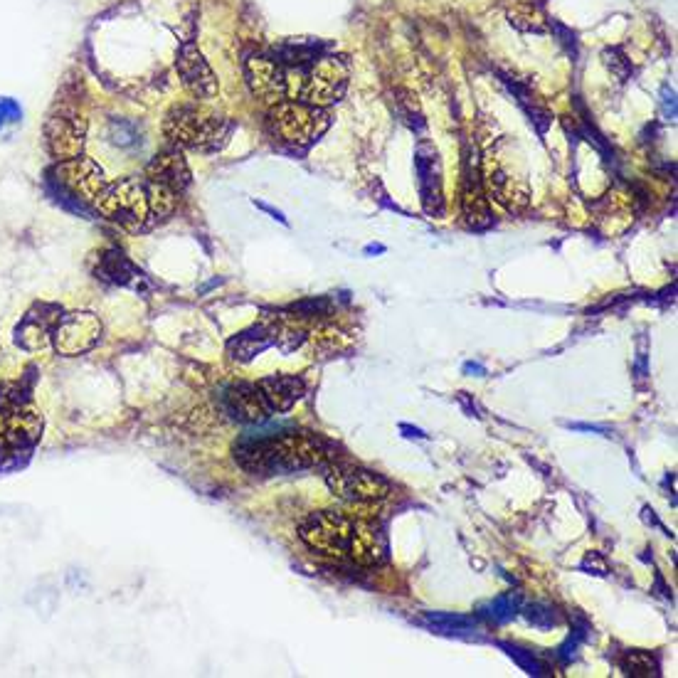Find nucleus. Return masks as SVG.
<instances>
[{"label": "nucleus", "instance_id": "nucleus-1", "mask_svg": "<svg viewBox=\"0 0 678 678\" xmlns=\"http://www.w3.org/2000/svg\"><path fill=\"white\" fill-rule=\"evenodd\" d=\"M235 457L252 474H289L331 462L336 449L314 432H286L247 439L235 449Z\"/></svg>", "mask_w": 678, "mask_h": 678}, {"label": "nucleus", "instance_id": "nucleus-2", "mask_svg": "<svg viewBox=\"0 0 678 678\" xmlns=\"http://www.w3.org/2000/svg\"><path fill=\"white\" fill-rule=\"evenodd\" d=\"M286 97L311 107H328L343 99L348 87V65L336 55H319L286 70Z\"/></svg>", "mask_w": 678, "mask_h": 678}, {"label": "nucleus", "instance_id": "nucleus-3", "mask_svg": "<svg viewBox=\"0 0 678 678\" xmlns=\"http://www.w3.org/2000/svg\"><path fill=\"white\" fill-rule=\"evenodd\" d=\"M163 131L176 146L193 148V151H215L230 136L232 124L220 119L213 111L198 107V104H183L171 109L166 116Z\"/></svg>", "mask_w": 678, "mask_h": 678}, {"label": "nucleus", "instance_id": "nucleus-4", "mask_svg": "<svg viewBox=\"0 0 678 678\" xmlns=\"http://www.w3.org/2000/svg\"><path fill=\"white\" fill-rule=\"evenodd\" d=\"M328 114L321 107L304 102H279L269 114L272 134L289 146L306 148L319 141L328 129Z\"/></svg>", "mask_w": 678, "mask_h": 678}, {"label": "nucleus", "instance_id": "nucleus-5", "mask_svg": "<svg viewBox=\"0 0 678 678\" xmlns=\"http://www.w3.org/2000/svg\"><path fill=\"white\" fill-rule=\"evenodd\" d=\"M94 203L107 220L126 227V230H143L151 215L146 183H141L139 178L116 180L97 195Z\"/></svg>", "mask_w": 678, "mask_h": 678}, {"label": "nucleus", "instance_id": "nucleus-6", "mask_svg": "<svg viewBox=\"0 0 678 678\" xmlns=\"http://www.w3.org/2000/svg\"><path fill=\"white\" fill-rule=\"evenodd\" d=\"M42 417L28 395L0 393V452L25 449L40 439Z\"/></svg>", "mask_w": 678, "mask_h": 678}, {"label": "nucleus", "instance_id": "nucleus-7", "mask_svg": "<svg viewBox=\"0 0 678 678\" xmlns=\"http://www.w3.org/2000/svg\"><path fill=\"white\" fill-rule=\"evenodd\" d=\"M326 484L336 499L356 503V506L380 503L393 494L388 479L360 466H331L326 469Z\"/></svg>", "mask_w": 678, "mask_h": 678}, {"label": "nucleus", "instance_id": "nucleus-8", "mask_svg": "<svg viewBox=\"0 0 678 678\" xmlns=\"http://www.w3.org/2000/svg\"><path fill=\"white\" fill-rule=\"evenodd\" d=\"M299 538L326 558H348L353 538V518L336 511L311 513L299 528Z\"/></svg>", "mask_w": 678, "mask_h": 678}, {"label": "nucleus", "instance_id": "nucleus-9", "mask_svg": "<svg viewBox=\"0 0 678 678\" xmlns=\"http://www.w3.org/2000/svg\"><path fill=\"white\" fill-rule=\"evenodd\" d=\"M84 136H87V119L79 109L60 107L52 111L45 124V143L57 161H70L82 156Z\"/></svg>", "mask_w": 678, "mask_h": 678}, {"label": "nucleus", "instance_id": "nucleus-10", "mask_svg": "<svg viewBox=\"0 0 678 678\" xmlns=\"http://www.w3.org/2000/svg\"><path fill=\"white\" fill-rule=\"evenodd\" d=\"M481 178H484L486 193L501 208H506L508 213H521L531 203V185H528V180L521 173L511 171L499 158L491 156L486 166H481Z\"/></svg>", "mask_w": 678, "mask_h": 678}, {"label": "nucleus", "instance_id": "nucleus-11", "mask_svg": "<svg viewBox=\"0 0 678 678\" xmlns=\"http://www.w3.org/2000/svg\"><path fill=\"white\" fill-rule=\"evenodd\" d=\"M462 213L471 230H486L494 225L489 198H486L484 183H481V163L476 148H464V190H462Z\"/></svg>", "mask_w": 678, "mask_h": 678}, {"label": "nucleus", "instance_id": "nucleus-12", "mask_svg": "<svg viewBox=\"0 0 678 678\" xmlns=\"http://www.w3.org/2000/svg\"><path fill=\"white\" fill-rule=\"evenodd\" d=\"M99 336H102V321L94 314H70L62 316L57 321L55 331H52V341L62 356H79L97 346Z\"/></svg>", "mask_w": 678, "mask_h": 678}, {"label": "nucleus", "instance_id": "nucleus-13", "mask_svg": "<svg viewBox=\"0 0 678 678\" xmlns=\"http://www.w3.org/2000/svg\"><path fill=\"white\" fill-rule=\"evenodd\" d=\"M178 74L183 79V87L193 94L195 99H213L217 94V77L210 70L208 60L203 57V52L193 45V42H185L178 52L176 60Z\"/></svg>", "mask_w": 678, "mask_h": 678}, {"label": "nucleus", "instance_id": "nucleus-14", "mask_svg": "<svg viewBox=\"0 0 678 678\" xmlns=\"http://www.w3.org/2000/svg\"><path fill=\"white\" fill-rule=\"evenodd\" d=\"M57 180L70 190L72 195L82 200H97V195L107 188L104 171L92 158L77 156L70 161H62L57 166Z\"/></svg>", "mask_w": 678, "mask_h": 678}, {"label": "nucleus", "instance_id": "nucleus-15", "mask_svg": "<svg viewBox=\"0 0 678 678\" xmlns=\"http://www.w3.org/2000/svg\"><path fill=\"white\" fill-rule=\"evenodd\" d=\"M247 84L254 97L267 104H279L286 99V72L272 57H252L245 67Z\"/></svg>", "mask_w": 678, "mask_h": 678}, {"label": "nucleus", "instance_id": "nucleus-16", "mask_svg": "<svg viewBox=\"0 0 678 678\" xmlns=\"http://www.w3.org/2000/svg\"><path fill=\"white\" fill-rule=\"evenodd\" d=\"M415 166L417 176H420V195L422 205L429 215H442L444 213V200H442V168H439V156L434 151V146L429 143H420L415 153Z\"/></svg>", "mask_w": 678, "mask_h": 678}, {"label": "nucleus", "instance_id": "nucleus-17", "mask_svg": "<svg viewBox=\"0 0 678 678\" xmlns=\"http://www.w3.org/2000/svg\"><path fill=\"white\" fill-rule=\"evenodd\" d=\"M348 558L356 560L358 565H368V568L385 563V558H388V540H385L383 531L373 521H353Z\"/></svg>", "mask_w": 678, "mask_h": 678}, {"label": "nucleus", "instance_id": "nucleus-18", "mask_svg": "<svg viewBox=\"0 0 678 678\" xmlns=\"http://www.w3.org/2000/svg\"><path fill=\"white\" fill-rule=\"evenodd\" d=\"M225 410L240 422H264L272 412L257 385L250 383H237L225 390Z\"/></svg>", "mask_w": 678, "mask_h": 678}, {"label": "nucleus", "instance_id": "nucleus-19", "mask_svg": "<svg viewBox=\"0 0 678 678\" xmlns=\"http://www.w3.org/2000/svg\"><path fill=\"white\" fill-rule=\"evenodd\" d=\"M257 388L272 412H289L306 393L304 380L296 375H272L259 380Z\"/></svg>", "mask_w": 678, "mask_h": 678}, {"label": "nucleus", "instance_id": "nucleus-20", "mask_svg": "<svg viewBox=\"0 0 678 678\" xmlns=\"http://www.w3.org/2000/svg\"><path fill=\"white\" fill-rule=\"evenodd\" d=\"M146 173L151 183H161L166 185V188L176 190V193L190 185V168L188 163H185L183 153L176 151V148L158 153V156L148 163Z\"/></svg>", "mask_w": 678, "mask_h": 678}, {"label": "nucleus", "instance_id": "nucleus-21", "mask_svg": "<svg viewBox=\"0 0 678 678\" xmlns=\"http://www.w3.org/2000/svg\"><path fill=\"white\" fill-rule=\"evenodd\" d=\"M57 321H60L57 309L40 306V309L30 311L18 328V343H23L25 348L45 346V343L52 338V331H55Z\"/></svg>", "mask_w": 678, "mask_h": 678}, {"label": "nucleus", "instance_id": "nucleus-22", "mask_svg": "<svg viewBox=\"0 0 678 678\" xmlns=\"http://www.w3.org/2000/svg\"><path fill=\"white\" fill-rule=\"evenodd\" d=\"M274 346V326H254L227 343V353L237 363H250L254 356Z\"/></svg>", "mask_w": 678, "mask_h": 678}, {"label": "nucleus", "instance_id": "nucleus-23", "mask_svg": "<svg viewBox=\"0 0 678 678\" xmlns=\"http://www.w3.org/2000/svg\"><path fill=\"white\" fill-rule=\"evenodd\" d=\"M97 274L102 279H107V282H114L121 286H134V289H139V284L143 282V274L119 250L102 252Z\"/></svg>", "mask_w": 678, "mask_h": 678}, {"label": "nucleus", "instance_id": "nucleus-24", "mask_svg": "<svg viewBox=\"0 0 678 678\" xmlns=\"http://www.w3.org/2000/svg\"><path fill=\"white\" fill-rule=\"evenodd\" d=\"M508 18H511V25H516L518 30H523V33H543L548 25H545V13L543 8H540L538 3H523V5H516V8L508 13Z\"/></svg>", "mask_w": 678, "mask_h": 678}, {"label": "nucleus", "instance_id": "nucleus-25", "mask_svg": "<svg viewBox=\"0 0 678 678\" xmlns=\"http://www.w3.org/2000/svg\"><path fill=\"white\" fill-rule=\"evenodd\" d=\"M146 193H148V208H151V215L156 217H168L173 215V210L178 208V193L176 190L166 188L161 183H146Z\"/></svg>", "mask_w": 678, "mask_h": 678}, {"label": "nucleus", "instance_id": "nucleus-26", "mask_svg": "<svg viewBox=\"0 0 678 678\" xmlns=\"http://www.w3.org/2000/svg\"><path fill=\"white\" fill-rule=\"evenodd\" d=\"M619 666L627 676H639V678H651L659 676V661L656 656H651L649 651H627V654L619 659Z\"/></svg>", "mask_w": 678, "mask_h": 678}, {"label": "nucleus", "instance_id": "nucleus-27", "mask_svg": "<svg viewBox=\"0 0 678 678\" xmlns=\"http://www.w3.org/2000/svg\"><path fill=\"white\" fill-rule=\"evenodd\" d=\"M425 622L434 629V632H442V634H462V632H471V629L476 627L474 619L459 617V614H444V612L427 614Z\"/></svg>", "mask_w": 678, "mask_h": 678}, {"label": "nucleus", "instance_id": "nucleus-28", "mask_svg": "<svg viewBox=\"0 0 678 678\" xmlns=\"http://www.w3.org/2000/svg\"><path fill=\"white\" fill-rule=\"evenodd\" d=\"M518 612H521V597L511 592V595L496 597V600L486 607L484 614L489 619H494V622H508V619L516 617Z\"/></svg>", "mask_w": 678, "mask_h": 678}, {"label": "nucleus", "instance_id": "nucleus-29", "mask_svg": "<svg viewBox=\"0 0 678 678\" xmlns=\"http://www.w3.org/2000/svg\"><path fill=\"white\" fill-rule=\"evenodd\" d=\"M523 617H526L528 624H533L536 629H553L555 624L560 622L558 612L548 605H528L521 609Z\"/></svg>", "mask_w": 678, "mask_h": 678}, {"label": "nucleus", "instance_id": "nucleus-30", "mask_svg": "<svg viewBox=\"0 0 678 678\" xmlns=\"http://www.w3.org/2000/svg\"><path fill=\"white\" fill-rule=\"evenodd\" d=\"M503 649L508 651V656H511L513 661H516L518 666H521L523 671H526V674H531V676H540L543 674V664H540V661L536 659V656H533V651H526V649H518V646H513V644H501Z\"/></svg>", "mask_w": 678, "mask_h": 678}, {"label": "nucleus", "instance_id": "nucleus-31", "mask_svg": "<svg viewBox=\"0 0 678 678\" xmlns=\"http://www.w3.org/2000/svg\"><path fill=\"white\" fill-rule=\"evenodd\" d=\"M602 60H605L609 72H612L617 79H627L629 72H632V62H629L627 57L622 55V50H617V47H614V50L602 52Z\"/></svg>", "mask_w": 678, "mask_h": 678}, {"label": "nucleus", "instance_id": "nucleus-32", "mask_svg": "<svg viewBox=\"0 0 678 678\" xmlns=\"http://www.w3.org/2000/svg\"><path fill=\"white\" fill-rule=\"evenodd\" d=\"M328 309H331V304H328L326 299H311V301H301V304L291 306V311H294V314H299L301 319L323 316V314H328Z\"/></svg>", "mask_w": 678, "mask_h": 678}, {"label": "nucleus", "instance_id": "nucleus-33", "mask_svg": "<svg viewBox=\"0 0 678 678\" xmlns=\"http://www.w3.org/2000/svg\"><path fill=\"white\" fill-rule=\"evenodd\" d=\"M111 141L119 143V146H129V143L136 141V129L126 121H114L111 124Z\"/></svg>", "mask_w": 678, "mask_h": 678}, {"label": "nucleus", "instance_id": "nucleus-34", "mask_svg": "<svg viewBox=\"0 0 678 678\" xmlns=\"http://www.w3.org/2000/svg\"><path fill=\"white\" fill-rule=\"evenodd\" d=\"M18 119V104L13 99H0V124Z\"/></svg>", "mask_w": 678, "mask_h": 678}, {"label": "nucleus", "instance_id": "nucleus-35", "mask_svg": "<svg viewBox=\"0 0 678 678\" xmlns=\"http://www.w3.org/2000/svg\"><path fill=\"white\" fill-rule=\"evenodd\" d=\"M661 97H664L666 116H671V119H674V116H676V94H674V89L666 87L664 92H661Z\"/></svg>", "mask_w": 678, "mask_h": 678}]
</instances>
